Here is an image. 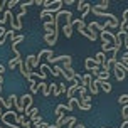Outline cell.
<instances>
[{"label": "cell", "instance_id": "7", "mask_svg": "<svg viewBox=\"0 0 128 128\" xmlns=\"http://www.w3.org/2000/svg\"><path fill=\"white\" fill-rule=\"evenodd\" d=\"M58 36H59V32H54V34H44V42L47 46H56V42H58Z\"/></svg>", "mask_w": 128, "mask_h": 128}, {"label": "cell", "instance_id": "19", "mask_svg": "<svg viewBox=\"0 0 128 128\" xmlns=\"http://www.w3.org/2000/svg\"><path fill=\"white\" fill-rule=\"evenodd\" d=\"M94 66H98V64L94 62V58H86V59H84V68L90 71V72L93 71V68H94Z\"/></svg>", "mask_w": 128, "mask_h": 128}, {"label": "cell", "instance_id": "16", "mask_svg": "<svg viewBox=\"0 0 128 128\" xmlns=\"http://www.w3.org/2000/svg\"><path fill=\"white\" fill-rule=\"evenodd\" d=\"M88 29H90V30H94V32H100V34L106 30V29H104V26L98 24V22H91L90 26H88Z\"/></svg>", "mask_w": 128, "mask_h": 128}, {"label": "cell", "instance_id": "15", "mask_svg": "<svg viewBox=\"0 0 128 128\" xmlns=\"http://www.w3.org/2000/svg\"><path fill=\"white\" fill-rule=\"evenodd\" d=\"M66 111H68V106H66V104H58L54 115L58 116V118H64V113H66Z\"/></svg>", "mask_w": 128, "mask_h": 128}, {"label": "cell", "instance_id": "43", "mask_svg": "<svg viewBox=\"0 0 128 128\" xmlns=\"http://www.w3.org/2000/svg\"><path fill=\"white\" fill-rule=\"evenodd\" d=\"M4 113H5V111H4V110H0V118H2V115H4Z\"/></svg>", "mask_w": 128, "mask_h": 128}, {"label": "cell", "instance_id": "10", "mask_svg": "<svg viewBox=\"0 0 128 128\" xmlns=\"http://www.w3.org/2000/svg\"><path fill=\"white\" fill-rule=\"evenodd\" d=\"M79 34H83V36H84V37H86V39H90V40H93V42H94L96 39H98V34H96L94 30H90L88 27H86L84 30H81V32H79Z\"/></svg>", "mask_w": 128, "mask_h": 128}, {"label": "cell", "instance_id": "8", "mask_svg": "<svg viewBox=\"0 0 128 128\" xmlns=\"http://www.w3.org/2000/svg\"><path fill=\"white\" fill-rule=\"evenodd\" d=\"M39 59V62L42 61V59H49V58H54V52L52 49H42V51H39V54H36Z\"/></svg>", "mask_w": 128, "mask_h": 128}, {"label": "cell", "instance_id": "23", "mask_svg": "<svg viewBox=\"0 0 128 128\" xmlns=\"http://www.w3.org/2000/svg\"><path fill=\"white\" fill-rule=\"evenodd\" d=\"M72 29H74L72 24H64V26H62V32H64V36H66L68 39L72 36Z\"/></svg>", "mask_w": 128, "mask_h": 128}, {"label": "cell", "instance_id": "38", "mask_svg": "<svg viewBox=\"0 0 128 128\" xmlns=\"http://www.w3.org/2000/svg\"><path fill=\"white\" fill-rule=\"evenodd\" d=\"M7 4H8V2H5V0H0V12L4 10V5H7Z\"/></svg>", "mask_w": 128, "mask_h": 128}, {"label": "cell", "instance_id": "39", "mask_svg": "<svg viewBox=\"0 0 128 128\" xmlns=\"http://www.w3.org/2000/svg\"><path fill=\"white\" fill-rule=\"evenodd\" d=\"M34 5H44V0H34Z\"/></svg>", "mask_w": 128, "mask_h": 128}, {"label": "cell", "instance_id": "34", "mask_svg": "<svg viewBox=\"0 0 128 128\" xmlns=\"http://www.w3.org/2000/svg\"><path fill=\"white\" fill-rule=\"evenodd\" d=\"M91 7H93V5H90V4H88V7H86V10H84V12L81 14V20H83V19H86V15H88V14L91 12Z\"/></svg>", "mask_w": 128, "mask_h": 128}, {"label": "cell", "instance_id": "35", "mask_svg": "<svg viewBox=\"0 0 128 128\" xmlns=\"http://www.w3.org/2000/svg\"><path fill=\"white\" fill-rule=\"evenodd\" d=\"M24 123H26V116H24V115H19V120H17V125H19V126H20V125L24 126Z\"/></svg>", "mask_w": 128, "mask_h": 128}, {"label": "cell", "instance_id": "21", "mask_svg": "<svg viewBox=\"0 0 128 128\" xmlns=\"http://www.w3.org/2000/svg\"><path fill=\"white\" fill-rule=\"evenodd\" d=\"M104 61H106V54H104V52H101V51H100V52H98V54H96V56H94V62L98 64V66H101V64L104 62Z\"/></svg>", "mask_w": 128, "mask_h": 128}, {"label": "cell", "instance_id": "31", "mask_svg": "<svg viewBox=\"0 0 128 128\" xmlns=\"http://www.w3.org/2000/svg\"><path fill=\"white\" fill-rule=\"evenodd\" d=\"M79 110H84V111H88V110H91V104H88V103H79V106H78Z\"/></svg>", "mask_w": 128, "mask_h": 128}, {"label": "cell", "instance_id": "14", "mask_svg": "<svg viewBox=\"0 0 128 128\" xmlns=\"http://www.w3.org/2000/svg\"><path fill=\"white\" fill-rule=\"evenodd\" d=\"M126 27H128V8L123 12V19H122V24H120V32H126Z\"/></svg>", "mask_w": 128, "mask_h": 128}, {"label": "cell", "instance_id": "25", "mask_svg": "<svg viewBox=\"0 0 128 128\" xmlns=\"http://www.w3.org/2000/svg\"><path fill=\"white\" fill-rule=\"evenodd\" d=\"M8 37L7 36V30H5V27L4 26H0V46H4L5 44V39Z\"/></svg>", "mask_w": 128, "mask_h": 128}, {"label": "cell", "instance_id": "30", "mask_svg": "<svg viewBox=\"0 0 128 128\" xmlns=\"http://www.w3.org/2000/svg\"><path fill=\"white\" fill-rule=\"evenodd\" d=\"M59 74H62V66H61V64H56V66H54V74H52V76H59Z\"/></svg>", "mask_w": 128, "mask_h": 128}, {"label": "cell", "instance_id": "1", "mask_svg": "<svg viewBox=\"0 0 128 128\" xmlns=\"http://www.w3.org/2000/svg\"><path fill=\"white\" fill-rule=\"evenodd\" d=\"M2 123L5 125V126H10V128H14L15 125H17V120H19V113L15 111V110H7L5 113L2 115ZM19 126V125H17Z\"/></svg>", "mask_w": 128, "mask_h": 128}, {"label": "cell", "instance_id": "36", "mask_svg": "<svg viewBox=\"0 0 128 128\" xmlns=\"http://www.w3.org/2000/svg\"><path fill=\"white\" fill-rule=\"evenodd\" d=\"M118 64H120V68H122V69H125L128 72V62H123V61H118Z\"/></svg>", "mask_w": 128, "mask_h": 128}, {"label": "cell", "instance_id": "5", "mask_svg": "<svg viewBox=\"0 0 128 128\" xmlns=\"http://www.w3.org/2000/svg\"><path fill=\"white\" fill-rule=\"evenodd\" d=\"M69 59H72L69 54H66V56H54V58H49V59H47V62H49V66H51V64H52V66H56V64H59V62L64 64L66 61H69Z\"/></svg>", "mask_w": 128, "mask_h": 128}, {"label": "cell", "instance_id": "37", "mask_svg": "<svg viewBox=\"0 0 128 128\" xmlns=\"http://www.w3.org/2000/svg\"><path fill=\"white\" fill-rule=\"evenodd\" d=\"M120 61H123V62H128V52H125V54H123Z\"/></svg>", "mask_w": 128, "mask_h": 128}, {"label": "cell", "instance_id": "17", "mask_svg": "<svg viewBox=\"0 0 128 128\" xmlns=\"http://www.w3.org/2000/svg\"><path fill=\"white\" fill-rule=\"evenodd\" d=\"M72 27H74V29H78V30L81 32V30H84V29H86V24H84V20H81V19H74L72 20Z\"/></svg>", "mask_w": 128, "mask_h": 128}, {"label": "cell", "instance_id": "28", "mask_svg": "<svg viewBox=\"0 0 128 128\" xmlns=\"http://www.w3.org/2000/svg\"><path fill=\"white\" fill-rule=\"evenodd\" d=\"M86 7H88V2H84V0H79V2H76V8H78L81 14L86 10Z\"/></svg>", "mask_w": 128, "mask_h": 128}, {"label": "cell", "instance_id": "3", "mask_svg": "<svg viewBox=\"0 0 128 128\" xmlns=\"http://www.w3.org/2000/svg\"><path fill=\"white\" fill-rule=\"evenodd\" d=\"M24 15H26V14H22V12H20L19 15H15V17L12 15V19L8 20V22H10V29H14L15 32L20 30V29H22V17H24Z\"/></svg>", "mask_w": 128, "mask_h": 128}, {"label": "cell", "instance_id": "40", "mask_svg": "<svg viewBox=\"0 0 128 128\" xmlns=\"http://www.w3.org/2000/svg\"><path fill=\"white\" fill-rule=\"evenodd\" d=\"M4 72H5V68H4V66H2V64H0V76H2V74H4Z\"/></svg>", "mask_w": 128, "mask_h": 128}, {"label": "cell", "instance_id": "44", "mask_svg": "<svg viewBox=\"0 0 128 128\" xmlns=\"http://www.w3.org/2000/svg\"><path fill=\"white\" fill-rule=\"evenodd\" d=\"M51 128H59V126H56V125H54V126H52V125H51Z\"/></svg>", "mask_w": 128, "mask_h": 128}, {"label": "cell", "instance_id": "13", "mask_svg": "<svg viewBox=\"0 0 128 128\" xmlns=\"http://www.w3.org/2000/svg\"><path fill=\"white\" fill-rule=\"evenodd\" d=\"M93 84V76H91V72H86L83 76V83H81V86H84L86 90H90V86Z\"/></svg>", "mask_w": 128, "mask_h": 128}, {"label": "cell", "instance_id": "32", "mask_svg": "<svg viewBox=\"0 0 128 128\" xmlns=\"http://www.w3.org/2000/svg\"><path fill=\"white\" fill-rule=\"evenodd\" d=\"M7 36H8V39H10V42H12L14 39L17 37V34H15V30H14V29H10V30H7Z\"/></svg>", "mask_w": 128, "mask_h": 128}, {"label": "cell", "instance_id": "42", "mask_svg": "<svg viewBox=\"0 0 128 128\" xmlns=\"http://www.w3.org/2000/svg\"><path fill=\"white\" fill-rule=\"evenodd\" d=\"M4 84V76H0V86Z\"/></svg>", "mask_w": 128, "mask_h": 128}, {"label": "cell", "instance_id": "12", "mask_svg": "<svg viewBox=\"0 0 128 128\" xmlns=\"http://www.w3.org/2000/svg\"><path fill=\"white\" fill-rule=\"evenodd\" d=\"M100 86H101V81H100V79H94L93 84L90 86V94L96 96V94H98V91H100Z\"/></svg>", "mask_w": 128, "mask_h": 128}, {"label": "cell", "instance_id": "33", "mask_svg": "<svg viewBox=\"0 0 128 128\" xmlns=\"http://www.w3.org/2000/svg\"><path fill=\"white\" fill-rule=\"evenodd\" d=\"M15 5H20V4H19V0H10V2L7 4V7H8V10H12V8H14Z\"/></svg>", "mask_w": 128, "mask_h": 128}, {"label": "cell", "instance_id": "18", "mask_svg": "<svg viewBox=\"0 0 128 128\" xmlns=\"http://www.w3.org/2000/svg\"><path fill=\"white\" fill-rule=\"evenodd\" d=\"M79 103H81V101H79L78 98H71L69 103H68V111H74V110L79 106Z\"/></svg>", "mask_w": 128, "mask_h": 128}, {"label": "cell", "instance_id": "9", "mask_svg": "<svg viewBox=\"0 0 128 128\" xmlns=\"http://www.w3.org/2000/svg\"><path fill=\"white\" fill-rule=\"evenodd\" d=\"M118 103H120V104L123 106L122 115L128 113V94H122V96H118Z\"/></svg>", "mask_w": 128, "mask_h": 128}, {"label": "cell", "instance_id": "4", "mask_svg": "<svg viewBox=\"0 0 128 128\" xmlns=\"http://www.w3.org/2000/svg\"><path fill=\"white\" fill-rule=\"evenodd\" d=\"M100 37H101L103 44H111V46L116 44V36L113 34V32L104 30V32H101V34H100Z\"/></svg>", "mask_w": 128, "mask_h": 128}, {"label": "cell", "instance_id": "11", "mask_svg": "<svg viewBox=\"0 0 128 128\" xmlns=\"http://www.w3.org/2000/svg\"><path fill=\"white\" fill-rule=\"evenodd\" d=\"M39 86H40V91H42V94H44L46 98H47V96H49V94L52 93L51 84H47L46 81H40V83H39Z\"/></svg>", "mask_w": 128, "mask_h": 128}, {"label": "cell", "instance_id": "26", "mask_svg": "<svg viewBox=\"0 0 128 128\" xmlns=\"http://www.w3.org/2000/svg\"><path fill=\"white\" fill-rule=\"evenodd\" d=\"M22 61H24V59H17V58L10 59V61H8V68H10V69H15L17 66H20V62H22Z\"/></svg>", "mask_w": 128, "mask_h": 128}, {"label": "cell", "instance_id": "27", "mask_svg": "<svg viewBox=\"0 0 128 128\" xmlns=\"http://www.w3.org/2000/svg\"><path fill=\"white\" fill-rule=\"evenodd\" d=\"M110 74H111V72H106V71H101V72L98 74V78H96V79H100L101 83H104V81H108V79H110Z\"/></svg>", "mask_w": 128, "mask_h": 128}, {"label": "cell", "instance_id": "20", "mask_svg": "<svg viewBox=\"0 0 128 128\" xmlns=\"http://www.w3.org/2000/svg\"><path fill=\"white\" fill-rule=\"evenodd\" d=\"M94 7L98 8V10H103V12H106V10H108V7H110V0H101V2H98Z\"/></svg>", "mask_w": 128, "mask_h": 128}, {"label": "cell", "instance_id": "29", "mask_svg": "<svg viewBox=\"0 0 128 128\" xmlns=\"http://www.w3.org/2000/svg\"><path fill=\"white\" fill-rule=\"evenodd\" d=\"M101 90L104 91V93H111V84H110L108 81H104V83H101Z\"/></svg>", "mask_w": 128, "mask_h": 128}, {"label": "cell", "instance_id": "6", "mask_svg": "<svg viewBox=\"0 0 128 128\" xmlns=\"http://www.w3.org/2000/svg\"><path fill=\"white\" fill-rule=\"evenodd\" d=\"M113 72H115V78L118 79V81H125V78H126V71L120 68L118 61H116V64L113 66Z\"/></svg>", "mask_w": 128, "mask_h": 128}, {"label": "cell", "instance_id": "2", "mask_svg": "<svg viewBox=\"0 0 128 128\" xmlns=\"http://www.w3.org/2000/svg\"><path fill=\"white\" fill-rule=\"evenodd\" d=\"M20 103H22V106H24V116L29 118V113H30V110L34 108V106H32V103H34L32 94H22L20 96Z\"/></svg>", "mask_w": 128, "mask_h": 128}, {"label": "cell", "instance_id": "24", "mask_svg": "<svg viewBox=\"0 0 128 128\" xmlns=\"http://www.w3.org/2000/svg\"><path fill=\"white\" fill-rule=\"evenodd\" d=\"M51 88H52V94L56 96V98L62 94V91H61V84H59V83H52Z\"/></svg>", "mask_w": 128, "mask_h": 128}, {"label": "cell", "instance_id": "22", "mask_svg": "<svg viewBox=\"0 0 128 128\" xmlns=\"http://www.w3.org/2000/svg\"><path fill=\"white\" fill-rule=\"evenodd\" d=\"M120 24H122V22L116 19V17H113V19L106 20V24H104V29H106V27H113V29H116V27L120 26Z\"/></svg>", "mask_w": 128, "mask_h": 128}, {"label": "cell", "instance_id": "41", "mask_svg": "<svg viewBox=\"0 0 128 128\" xmlns=\"http://www.w3.org/2000/svg\"><path fill=\"white\" fill-rule=\"evenodd\" d=\"M74 128H86V126H84L83 123H76V126H74Z\"/></svg>", "mask_w": 128, "mask_h": 128}]
</instances>
